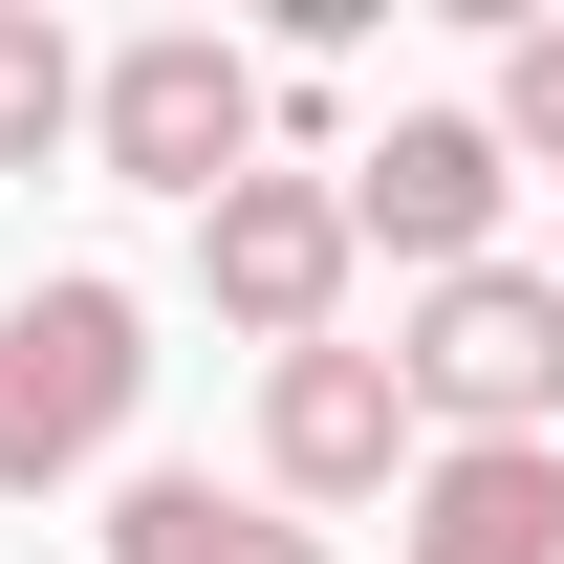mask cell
<instances>
[{"label":"cell","mask_w":564,"mask_h":564,"mask_svg":"<svg viewBox=\"0 0 564 564\" xmlns=\"http://www.w3.org/2000/svg\"><path fill=\"white\" fill-rule=\"evenodd\" d=\"M131 391H152V304L109 261H66V282H22L0 304V499H66L109 434H131Z\"/></svg>","instance_id":"obj_1"},{"label":"cell","mask_w":564,"mask_h":564,"mask_svg":"<svg viewBox=\"0 0 564 564\" xmlns=\"http://www.w3.org/2000/svg\"><path fill=\"white\" fill-rule=\"evenodd\" d=\"M261 109L282 87L217 44V22H152V44H109L87 66V152L131 174V196H174V217H217L239 174H261Z\"/></svg>","instance_id":"obj_2"},{"label":"cell","mask_w":564,"mask_h":564,"mask_svg":"<svg viewBox=\"0 0 564 564\" xmlns=\"http://www.w3.org/2000/svg\"><path fill=\"white\" fill-rule=\"evenodd\" d=\"M348 261H369V239H348V174H282V152L196 217V304H217L261 369H282V348H348Z\"/></svg>","instance_id":"obj_3"},{"label":"cell","mask_w":564,"mask_h":564,"mask_svg":"<svg viewBox=\"0 0 564 564\" xmlns=\"http://www.w3.org/2000/svg\"><path fill=\"white\" fill-rule=\"evenodd\" d=\"M434 434H564V282L543 261H478V282H413V326H391Z\"/></svg>","instance_id":"obj_4"},{"label":"cell","mask_w":564,"mask_h":564,"mask_svg":"<svg viewBox=\"0 0 564 564\" xmlns=\"http://www.w3.org/2000/svg\"><path fill=\"white\" fill-rule=\"evenodd\" d=\"M499 196H521L499 109H391V131L348 152V239L413 261V282H478V261H499Z\"/></svg>","instance_id":"obj_5"},{"label":"cell","mask_w":564,"mask_h":564,"mask_svg":"<svg viewBox=\"0 0 564 564\" xmlns=\"http://www.w3.org/2000/svg\"><path fill=\"white\" fill-rule=\"evenodd\" d=\"M434 413H413V369L391 348H282L261 369V499L304 521V499H413Z\"/></svg>","instance_id":"obj_6"},{"label":"cell","mask_w":564,"mask_h":564,"mask_svg":"<svg viewBox=\"0 0 564 564\" xmlns=\"http://www.w3.org/2000/svg\"><path fill=\"white\" fill-rule=\"evenodd\" d=\"M391 564H564V434H434Z\"/></svg>","instance_id":"obj_7"},{"label":"cell","mask_w":564,"mask_h":564,"mask_svg":"<svg viewBox=\"0 0 564 564\" xmlns=\"http://www.w3.org/2000/svg\"><path fill=\"white\" fill-rule=\"evenodd\" d=\"M109 564H326V521L217 499V478H131V499H109Z\"/></svg>","instance_id":"obj_8"},{"label":"cell","mask_w":564,"mask_h":564,"mask_svg":"<svg viewBox=\"0 0 564 564\" xmlns=\"http://www.w3.org/2000/svg\"><path fill=\"white\" fill-rule=\"evenodd\" d=\"M66 131H87V44L44 22V0H0V174H44Z\"/></svg>","instance_id":"obj_9"},{"label":"cell","mask_w":564,"mask_h":564,"mask_svg":"<svg viewBox=\"0 0 564 564\" xmlns=\"http://www.w3.org/2000/svg\"><path fill=\"white\" fill-rule=\"evenodd\" d=\"M499 152H521V174H564V22H521V44H499Z\"/></svg>","instance_id":"obj_10"},{"label":"cell","mask_w":564,"mask_h":564,"mask_svg":"<svg viewBox=\"0 0 564 564\" xmlns=\"http://www.w3.org/2000/svg\"><path fill=\"white\" fill-rule=\"evenodd\" d=\"M543 282H564V261H543Z\"/></svg>","instance_id":"obj_11"}]
</instances>
